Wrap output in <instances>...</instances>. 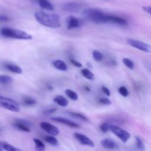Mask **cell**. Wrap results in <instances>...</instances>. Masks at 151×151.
Masks as SVG:
<instances>
[{
    "label": "cell",
    "mask_w": 151,
    "mask_h": 151,
    "mask_svg": "<svg viewBox=\"0 0 151 151\" xmlns=\"http://www.w3.org/2000/svg\"><path fill=\"white\" fill-rule=\"evenodd\" d=\"M34 17L38 22L45 27L51 28H58L61 27L60 18L57 14L37 11L35 13Z\"/></svg>",
    "instance_id": "obj_1"
},
{
    "label": "cell",
    "mask_w": 151,
    "mask_h": 151,
    "mask_svg": "<svg viewBox=\"0 0 151 151\" xmlns=\"http://www.w3.org/2000/svg\"><path fill=\"white\" fill-rule=\"evenodd\" d=\"M82 15L94 23H108L109 14L97 8H87L83 11Z\"/></svg>",
    "instance_id": "obj_2"
},
{
    "label": "cell",
    "mask_w": 151,
    "mask_h": 151,
    "mask_svg": "<svg viewBox=\"0 0 151 151\" xmlns=\"http://www.w3.org/2000/svg\"><path fill=\"white\" fill-rule=\"evenodd\" d=\"M1 34L4 37L18 40H30L32 39V36L27 32L9 27L2 28L1 29Z\"/></svg>",
    "instance_id": "obj_3"
},
{
    "label": "cell",
    "mask_w": 151,
    "mask_h": 151,
    "mask_svg": "<svg viewBox=\"0 0 151 151\" xmlns=\"http://www.w3.org/2000/svg\"><path fill=\"white\" fill-rule=\"evenodd\" d=\"M0 106L13 112H19L20 111L19 105L16 101L2 96H0Z\"/></svg>",
    "instance_id": "obj_4"
},
{
    "label": "cell",
    "mask_w": 151,
    "mask_h": 151,
    "mask_svg": "<svg viewBox=\"0 0 151 151\" xmlns=\"http://www.w3.org/2000/svg\"><path fill=\"white\" fill-rule=\"evenodd\" d=\"M110 130L123 143L127 142L131 136L129 132L123 130L121 127L114 124H111Z\"/></svg>",
    "instance_id": "obj_5"
},
{
    "label": "cell",
    "mask_w": 151,
    "mask_h": 151,
    "mask_svg": "<svg viewBox=\"0 0 151 151\" xmlns=\"http://www.w3.org/2000/svg\"><path fill=\"white\" fill-rule=\"evenodd\" d=\"M126 42L130 46L145 52H151V45L139 40L132 38L126 39Z\"/></svg>",
    "instance_id": "obj_6"
},
{
    "label": "cell",
    "mask_w": 151,
    "mask_h": 151,
    "mask_svg": "<svg viewBox=\"0 0 151 151\" xmlns=\"http://www.w3.org/2000/svg\"><path fill=\"white\" fill-rule=\"evenodd\" d=\"M13 126L19 130L24 132H30L31 123L24 119H15L12 122Z\"/></svg>",
    "instance_id": "obj_7"
},
{
    "label": "cell",
    "mask_w": 151,
    "mask_h": 151,
    "mask_svg": "<svg viewBox=\"0 0 151 151\" xmlns=\"http://www.w3.org/2000/svg\"><path fill=\"white\" fill-rule=\"evenodd\" d=\"M84 24V21L73 15H70L67 19V28L68 30L81 27Z\"/></svg>",
    "instance_id": "obj_8"
},
{
    "label": "cell",
    "mask_w": 151,
    "mask_h": 151,
    "mask_svg": "<svg viewBox=\"0 0 151 151\" xmlns=\"http://www.w3.org/2000/svg\"><path fill=\"white\" fill-rule=\"evenodd\" d=\"M40 126L42 129H43L49 134L52 136H57L60 133V130L58 129V128L49 122H42L40 123Z\"/></svg>",
    "instance_id": "obj_9"
},
{
    "label": "cell",
    "mask_w": 151,
    "mask_h": 151,
    "mask_svg": "<svg viewBox=\"0 0 151 151\" xmlns=\"http://www.w3.org/2000/svg\"><path fill=\"white\" fill-rule=\"evenodd\" d=\"M74 137L82 145L91 147H93L94 146L93 142L89 137L83 134L76 132L74 133Z\"/></svg>",
    "instance_id": "obj_10"
},
{
    "label": "cell",
    "mask_w": 151,
    "mask_h": 151,
    "mask_svg": "<svg viewBox=\"0 0 151 151\" xmlns=\"http://www.w3.org/2000/svg\"><path fill=\"white\" fill-rule=\"evenodd\" d=\"M51 120L54 122H57L60 123H62L63 124L67 125L70 127H74V128H79L80 126V125L76 123L75 122L71 120L70 119H68L65 117H60V116H57V117H52L51 119Z\"/></svg>",
    "instance_id": "obj_11"
},
{
    "label": "cell",
    "mask_w": 151,
    "mask_h": 151,
    "mask_svg": "<svg viewBox=\"0 0 151 151\" xmlns=\"http://www.w3.org/2000/svg\"><path fill=\"white\" fill-rule=\"evenodd\" d=\"M101 145L107 149L116 150L119 148V145L113 139L110 138H105L102 139L100 142Z\"/></svg>",
    "instance_id": "obj_12"
},
{
    "label": "cell",
    "mask_w": 151,
    "mask_h": 151,
    "mask_svg": "<svg viewBox=\"0 0 151 151\" xmlns=\"http://www.w3.org/2000/svg\"><path fill=\"white\" fill-rule=\"evenodd\" d=\"M108 22L122 26H124L128 24V22L125 18L119 16L110 14H109Z\"/></svg>",
    "instance_id": "obj_13"
},
{
    "label": "cell",
    "mask_w": 151,
    "mask_h": 151,
    "mask_svg": "<svg viewBox=\"0 0 151 151\" xmlns=\"http://www.w3.org/2000/svg\"><path fill=\"white\" fill-rule=\"evenodd\" d=\"M81 6V5L77 2H69L65 3L63 8L64 10L68 12H76L78 11Z\"/></svg>",
    "instance_id": "obj_14"
},
{
    "label": "cell",
    "mask_w": 151,
    "mask_h": 151,
    "mask_svg": "<svg viewBox=\"0 0 151 151\" xmlns=\"http://www.w3.org/2000/svg\"><path fill=\"white\" fill-rule=\"evenodd\" d=\"M4 67L8 71H10L12 73L16 74H21L22 73V68L17 64L11 63H6L4 64Z\"/></svg>",
    "instance_id": "obj_15"
},
{
    "label": "cell",
    "mask_w": 151,
    "mask_h": 151,
    "mask_svg": "<svg viewBox=\"0 0 151 151\" xmlns=\"http://www.w3.org/2000/svg\"><path fill=\"white\" fill-rule=\"evenodd\" d=\"M53 101L58 105L64 107H67L69 104V101L68 100V99L61 95H58L55 97L53 99Z\"/></svg>",
    "instance_id": "obj_16"
},
{
    "label": "cell",
    "mask_w": 151,
    "mask_h": 151,
    "mask_svg": "<svg viewBox=\"0 0 151 151\" xmlns=\"http://www.w3.org/2000/svg\"><path fill=\"white\" fill-rule=\"evenodd\" d=\"M52 65L54 67V68H55L56 69L60 70V71H65L68 70V67H67L66 63L61 60H54L52 62Z\"/></svg>",
    "instance_id": "obj_17"
},
{
    "label": "cell",
    "mask_w": 151,
    "mask_h": 151,
    "mask_svg": "<svg viewBox=\"0 0 151 151\" xmlns=\"http://www.w3.org/2000/svg\"><path fill=\"white\" fill-rule=\"evenodd\" d=\"M0 147L2 150H8V151H22V150L14 146L13 145L8 143L6 142L1 141L0 142Z\"/></svg>",
    "instance_id": "obj_18"
},
{
    "label": "cell",
    "mask_w": 151,
    "mask_h": 151,
    "mask_svg": "<svg viewBox=\"0 0 151 151\" xmlns=\"http://www.w3.org/2000/svg\"><path fill=\"white\" fill-rule=\"evenodd\" d=\"M40 6L44 9L48 11H54V6L48 0H38Z\"/></svg>",
    "instance_id": "obj_19"
},
{
    "label": "cell",
    "mask_w": 151,
    "mask_h": 151,
    "mask_svg": "<svg viewBox=\"0 0 151 151\" xmlns=\"http://www.w3.org/2000/svg\"><path fill=\"white\" fill-rule=\"evenodd\" d=\"M44 140L46 142L54 147H57L59 146V142L58 139L54 137V136L51 134L47 135L44 137Z\"/></svg>",
    "instance_id": "obj_20"
},
{
    "label": "cell",
    "mask_w": 151,
    "mask_h": 151,
    "mask_svg": "<svg viewBox=\"0 0 151 151\" xmlns=\"http://www.w3.org/2000/svg\"><path fill=\"white\" fill-rule=\"evenodd\" d=\"M81 73L86 78L89 80H93L95 78L94 74L88 68H83L81 70Z\"/></svg>",
    "instance_id": "obj_21"
},
{
    "label": "cell",
    "mask_w": 151,
    "mask_h": 151,
    "mask_svg": "<svg viewBox=\"0 0 151 151\" xmlns=\"http://www.w3.org/2000/svg\"><path fill=\"white\" fill-rule=\"evenodd\" d=\"M14 81L13 78L8 75H1L0 83L2 84H10Z\"/></svg>",
    "instance_id": "obj_22"
},
{
    "label": "cell",
    "mask_w": 151,
    "mask_h": 151,
    "mask_svg": "<svg viewBox=\"0 0 151 151\" xmlns=\"http://www.w3.org/2000/svg\"><path fill=\"white\" fill-rule=\"evenodd\" d=\"M34 142L35 143V149L40 151H44L45 149V146L44 143L40 139L35 138L34 139Z\"/></svg>",
    "instance_id": "obj_23"
},
{
    "label": "cell",
    "mask_w": 151,
    "mask_h": 151,
    "mask_svg": "<svg viewBox=\"0 0 151 151\" xmlns=\"http://www.w3.org/2000/svg\"><path fill=\"white\" fill-rule=\"evenodd\" d=\"M36 100L30 97H25L22 99V104L26 106H32L36 104Z\"/></svg>",
    "instance_id": "obj_24"
},
{
    "label": "cell",
    "mask_w": 151,
    "mask_h": 151,
    "mask_svg": "<svg viewBox=\"0 0 151 151\" xmlns=\"http://www.w3.org/2000/svg\"><path fill=\"white\" fill-rule=\"evenodd\" d=\"M92 55L94 60L97 62H100L103 60L104 56L103 54L97 50H94L93 51Z\"/></svg>",
    "instance_id": "obj_25"
},
{
    "label": "cell",
    "mask_w": 151,
    "mask_h": 151,
    "mask_svg": "<svg viewBox=\"0 0 151 151\" xmlns=\"http://www.w3.org/2000/svg\"><path fill=\"white\" fill-rule=\"evenodd\" d=\"M65 93L72 100L76 101L78 99V96L77 94L75 91H74L70 89H66L65 90Z\"/></svg>",
    "instance_id": "obj_26"
},
{
    "label": "cell",
    "mask_w": 151,
    "mask_h": 151,
    "mask_svg": "<svg viewBox=\"0 0 151 151\" xmlns=\"http://www.w3.org/2000/svg\"><path fill=\"white\" fill-rule=\"evenodd\" d=\"M122 61L123 63V64L127 67L129 68L130 70H133L134 68V63L132 60H131L129 58H123L122 60Z\"/></svg>",
    "instance_id": "obj_27"
},
{
    "label": "cell",
    "mask_w": 151,
    "mask_h": 151,
    "mask_svg": "<svg viewBox=\"0 0 151 151\" xmlns=\"http://www.w3.org/2000/svg\"><path fill=\"white\" fill-rule=\"evenodd\" d=\"M70 115L73 116V117H76V118H78V119H80L83 121H85V122H88V118L85 116L84 114H81V113H77V112H73V111H71L69 113Z\"/></svg>",
    "instance_id": "obj_28"
},
{
    "label": "cell",
    "mask_w": 151,
    "mask_h": 151,
    "mask_svg": "<svg viewBox=\"0 0 151 151\" xmlns=\"http://www.w3.org/2000/svg\"><path fill=\"white\" fill-rule=\"evenodd\" d=\"M118 91L122 96L124 97H126L129 95V92L127 88L124 86H120L118 89Z\"/></svg>",
    "instance_id": "obj_29"
},
{
    "label": "cell",
    "mask_w": 151,
    "mask_h": 151,
    "mask_svg": "<svg viewBox=\"0 0 151 151\" xmlns=\"http://www.w3.org/2000/svg\"><path fill=\"white\" fill-rule=\"evenodd\" d=\"M111 124L108 122H104L100 126V130L103 133H107L109 130H110Z\"/></svg>",
    "instance_id": "obj_30"
},
{
    "label": "cell",
    "mask_w": 151,
    "mask_h": 151,
    "mask_svg": "<svg viewBox=\"0 0 151 151\" xmlns=\"http://www.w3.org/2000/svg\"><path fill=\"white\" fill-rule=\"evenodd\" d=\"M135 139L137 149L140 150H143L145 149V145L142 140L139 137H135Z\"/></svg>",
    "instance_id": "obj_31"
},
{
    "label": "cell",
    "mask_w": 151,
    "mask_h": 151,
    "mask_svg": "<svg viewBox=\"0 0 151 151\" xmlns=\"http://www.w3.org/2000/svg\"><path fill=\"white\" fill-rule=\"evenodd\" d=\"M99 102L101 104H103V105H110L111 104V100L109 99V98H107V97H101V98H100L99 100Z\"/></svg>",
    "instance_id": "obj_32"
},
{
    "label": "cell",
    "mask_w": 151,
    "mask_h": 151,
    "mask_svg": "<svg viewBox=\"0 0 151 151\" xmlns=\"http://www.w3.org/2000/svg\"><path fill=\"white\" fill-rule=\"evenodd\" d=\"M70 62H71V63L74 66H75V67H76L80 68V67H82V64H81L80 62H79V61H77V60L73 59V58H71V59H70Z\"/></svg>",
    "instance_id": "obj_33"
},
{
    "label": "cell",
    "mask_w": 151,
    "mask_h": 151,
    "mask_svg": "<svg viewBox=\"0 0 151 151\" xmlns=\"http://www.w3.org/2000/svg\"><path fill=\"white\" fill-rule=\"evenodd\" d=\"M101 90H102V91L107 96H110V94H111V92L109 90V88H107V87L104 86H101Z\"/></svg>",
    "instance_id": "obj_34"
},
{
    "label": "cell",
    "mask_w": 151,
    "mask_h": 151,
    "mask_svg": "<svg viewBox=\"0 0 151 151\" xmlns=\"http://www.w3.org/2000/svg\"><path fill=\"white\" fill-rule=\"evenodd\" d=\"M57 110V108H56V107L49 108V109H47L45 110V111H44V114H51V113L55 112Z\"/></svg>",
    "instance_id": "obj_35"
},
{
    "label": "cell",
    "mask_w": 151,
    "mask_h": 151,
    "mask_svg": "<svg viewBox=\"0 0 151 151\" xmlns=\"http://www.w3.org/2000/svg\"><path fill=\"white\" fill-rule=\"evenodd\" d=\"M143 9L147 13L151 14V6H143Z\"/></svg>",
    "instance_id": "obj_36"
},
{
    "label": "cell",
    "mask_w": 151,
    "mask_h": 151,
    "mask_svg": "<svg viewBox=\"0 0 151 151\" xmlns=\"http://www.w3.org/2000/svg\"><path fill=\"white\" fill-rule=\"evenodd\" d=\"M0 20L1 22H4V21H7L9 20V18L6 16V15H1L0 17Z\"/></svg>",
    "instance_id": "obj_37"
},
{
    "label": "cell",
    "mask_w": 151,
    "mask_h": 151,
    "mask_svg": "<svg viewBox=\"0 0 151 151\" xmlns=\"http://www.w3.org/2000/svg\"><path fill=\"white\" fill-rule=\"evenodd\" d=\"M87 65L88 67L92 68V65H91V64L90 63H89V62H88V63H87Z\"/></svg>",
    "instance_id": "obj_38"
},
{
    "label": "cell",
    "mask_w": 151,
    "mask_h": 151,
    "mask_svg": "<svg viewBox=\"0 0 151 151\" xmlns=\"http://www.w3.org/2000/svg\"><path fill=\"white\" fill-rule=\"evenodd\" d=\"M84 88H85V89H86L87 91H90V88L88 87H87V86H85V87H84Z\"/></svg>",
    "instance_id": "obj_39"
}]
</instances>
